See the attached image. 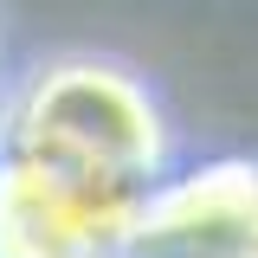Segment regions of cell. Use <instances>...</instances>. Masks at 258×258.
I'll return each instance as SVG.
<instances>
[{
	"label": "cell",
	"instance_id": "cell-3",
	"mask_svg": "<svg viewBox=\"0 0 258 258\" xmlns=\"http://www.w3.org/2000/svg\"><path fill=\"white\" fill-rule=\"evenodd\" d=\"M258 226V155H220L168 168L142 194L129 258H220Z\"/></svg>",
	"mask_w": 258,
	"mask_h": 258
},
{
	"label": "cell",
	"instance_id": "cell-1",
	"mask_svg": "<svg viewBox=\"0 0 258 258\" xmlns=\"http://www.w3.org/2000/svg\"><path fill=\"white\" fill-rule=\"evenodd\" d=\"M7 149L155 187L181 161V129L142 71L97 52H64L7 91Z\"/></svg>",
	"mask_w": 258,
	"mask_h": 258
},
{
	"label": "cell",
	"instance_id": "cell-5",
	"mask_svg": "<svg viewBox=\"0 0 258 258\" xmlns=\"http://www.w3.org/2000/svg\"><path fill=\"white\" fill-rule=\"evenodd\" d=\"M252 245H258V226H252Z\"/></svg>",
	"mask_w": 258,
	"mask_h": 258
},
{
	"label": "cell",
	"instance_id": "cell-2",
	"mask_svg": "<svg viewBox=\"0 0 258 258\" xmlns=\"http://www.w3.org/2000/svg\"><path fill=\"white\" fill-rule=\"evenodd\" d=\"M142 194L123 174L0 149V258H97L129 252Z\"/></svg>",
	"mask_w": 258,
	"mask_h": 258
},
{
	"label": "cell",
	"instance_id": "cell-4",
	"mask_svg": "<svg viewBox=\"0 0 258 258\" xmlns=\"http://www.w3.org/2000/svg\"><path fill=\"white\" fill-rule=\"evenodd\" d=\"M0 149H7V91H0Z\"/></svg>",
	"mask_w": 258,
	"mask_h": 258
}]
</instances>
